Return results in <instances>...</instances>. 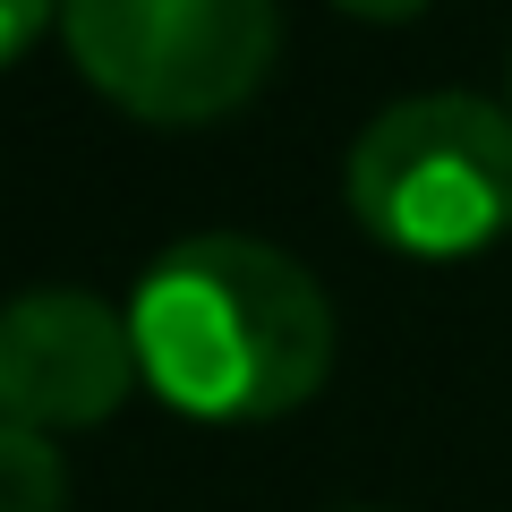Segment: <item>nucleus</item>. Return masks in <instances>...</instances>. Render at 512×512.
Returning a JSON list of instances; mask_svg holds the SVG:
<instances>
[{"label": "nucleus", "instance_id": "1", "mask_svg": "<svg viewBox=\"0 0 512 512\" xmlns=\"http://www.w3.org/2000/svg\"><path fill=\"white\" fill-rule=\"evenodd\" d=\"M137 367L188 419H282L333 367V308L299 256L239 231H205L128 299Z\"/></svg>", "mask_w": 512, "mask_h": 512}, {"label": "nucleus", "instance_id": "5", "mask_svg": "<svg viewBox=\"0 0 512 512\" xmlns=\"http://www.w3.org/2000/svg\"><path fill=\"white\" fill-rule=\"evenodd\" d=\"M0 512H69V478L43 436L0 419Z\"/></svg>", "mask_w": 512, "mask_h": 512}, {"label": "nucleus", "instance_id": "7", "mask_svg": "<svg viewBox=\"0 0 512 512\" xmlns=\"http://www.w3.org/2000/svg\"><path fill=\"white\" fill-rule=\"evenodd\" d=\"M333 9H350V18H384V26H393V18H419L427 0H333Z\"/></svg>", "mask_w": 512, "mask_h": 512}, {"label": "nucleus", "instance_id": "6", "mask_svg": "<svg viewBox=\"0 0 512 512\" xmlns=\"http://www.w3.org/2000/svg\"><path fill=\"white\" fill-rule=\"evenodd\" d=\"M52 9H60V0H0V69H9V60L43 35V18H52Z\"/></svg>", "mask_w": 512, "mask_h": 512}, {"label": "nucleus", "instance_id": "4", "mask_svg": "<svg viewBox=\"0 0 512 512\" xmlns=\"http://www.w3.org/2000/svg\"><path fill=\"white\" fill-rule=\"evenodd\" d=\"M128 384H146L137 333L94 291H18L0 308V419L9 427L26 436L94 427L128 402Z\"/></svg>", "mask_w": 512, "mask_h": 512}, {"label": "nucleus", "instance_id": "3", "mask_svg": "<svg viewBox=\"0 0 512 512\" xmlns=\"http://www.w3.org/2000/svg\"><path fill=\"white\" fill-rule=\"evenodd\" d=\"M60 35L128 120L197 128L265 86L282 0H60Z\"/></svg>", "mask_w": 512, "mask_h": 512}, {"label": "nucleus", "instance_id": "2", "mask_svg": "<svg viewBox=\"0 0 512 512\" xmlns=\"http://www.w3.org/2000/svg\"><path fill=\"white\" fill-rule=\"evenodd\" d=\"M350 214L402 256H478L512 231V111L487 94H402L350 146Z\"/></svg>", "mask_w": 512, "mask_h": 512}]
</instances>
